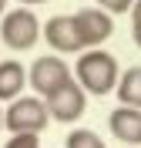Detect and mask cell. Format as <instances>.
<instances>
[{
  "mask_svg": "<svg viewBox=\"0 0 141 148\" xmlns=\"http://www.w3.org/2000/svg\"><path fill=\"white\" fill-rule=\"evenodd\" d=\"M118 77H121V67L114 61V54L94 47V51H84L77 54V64H74V81L84 88L87 94H108L118 88Z\"/></svg>",
  "mask_w": 141,
  "mask_h": 148,
  "instance_id": "cell-1",
  "label": "cell"
},
{
  "mask_svg": "<svg viewBox=\"0 0 141 148\" xmlns=\"http://www.w3.org/2000/svg\"><path fill=\"white\" fill-rule=\"evenodd\" d=\"M47 121H50L47 104L37 94H20L17 101H10L3 108V128L10 135H40L47 128Z\"/></svg>",
  "mask_w": 141,
  "mask_h": 148,
  "instance_id": "cell-2",
  "label": "cell"
},
{
  "mask_svg": "<svg viewBox=\"0 0 141 148\" xmlns=\"http://www.w3.org/2000/svg\"><path fill=\"white\" fill-rule=\"evenodd\" d=\"M40 24L37 14L30 7H17V10H7L3 17H0V40H3V47H10V51H30V47L40 40Z\"/></svg>",
  "mask_w": 141,
  "mask_h": 148,
  "instance_id": "cell-3",
  "label": "cell"
},
{
  "mask_svg": "<svg viewBox=\"0 0 141 148\" xmlns=\"http://www.w3.org/2000/svg\"><path fill=\"white\" fill-rule=\"evenodd\" d=\"M67 81H74V71L67 67V61L61 54H44L37 57L27 71V84L34 88L37 98H47V94H54L57 88H64Z\"/></svg>",
  "mask_w": 141,
  "mask_h": 148,
  "instance_id": "cell-4",
  "label": "cell"
},
{
  "mask_svg": "<svg viewBox=\"0 0 141 148\" xmlns=\"http://www.w3.org/2000/svg\"><path fill=\"white\" fill-rule=\"evenodd\" d=\"M44 104H47V114H50L54 121H61V125H74V121L87 111V91L77 81H67L64 88H57L54 94H47Z\"/></svg>",
  "mask_w": 141,
  "mask_h": 148,
  "instance_id": "cell-5",
  "label": "cell"
},
{
  "mask_svg": "<svg viewBox=\"0 0 141 148\" xmlns=\"http://www.w3.org/2000/svg\"><path fill=\"white\" fill-rule=\"evenodd\" d=\"M74 27H77V37H81V47L94 51L114 34V17L101 7H81L74 14Z\"/></svg>",
  "mask_w": 141,
  "mask_h": 148,
  "instance_id": "cell-6",
  "label": "cell"
},
{
  "mask_svg": "<svg viewBox=\"0 0 141 148\" xmlns=\"http://www.w3.org/2000/svg\"><path fill=\"white\" fill-rule=\"evenodd\" d=\"M40 37H44L54 54H81V37H77L74 27V14H57L40 27Z\"/></svg>",
  "mask_w": 141,
  "mask_h": 148,
  "instance_id": "cell-7",
  "label": "cell"
},
{
  "mask_svg": "<svg viewBox=\"0 0 141 148\" xmlns=\"http://www.w3.org/2000/svg\"><path fill=\"white\" fill-rule=\"evenodd\" d=\"M108 128L124 148H141V108H114L108 114Z\"/></svg>",
  "mask_w": 141,
  "mask_h": 148,
  "instance_id": "cell-8",
  "label": "cell"
},
{
  "mask_svg": "<svg viewBox=\"0 0 141 148\" xmlns=\"http://www.w3.org/2000/svg\"><path fill=\"white\" fill-rule=\"evenodd\" d=\"M27 88V67L20 61H0V101H17Z\"/></svg>",
  "mask_w": 141,
  "mask_h": 148,
  "instance_id": "cell-9",
  "label": "cell"
},
{
  "mask_svg": "<svg viewBox=\"0 0 141 148\" xmlns=\"http://www.w3.org/2000/svg\"><path fill=\"white\" fill-rule=\"evenodd\" d=\"M114 94H118V101H121L124 108H141V64L121 71Z\"/></svg>",
  "mask_w": 141,
  "mask_h": 148,
  "instance_id": "cell-10",
  "label": "cell"
},
{
  "mask_svg": "<svg viewBox=\"0 0 141 148\" xmlns=\"http://www.w3.org/2000/svg\"><path fill=\"white\" fill-rule=\"evenodd\" d=\"M64 148H108V145H104V138L97 135V131H91V128H74L71 135H67Z\"/></svg>",
  "mask_w": 141,
  "mask_h": 148,
  "instance_id": "cell-11",
  "label": "cell"
},
{
  "mask_svg": "<svg viewBox=\"0 0 141 148\" xmlns=\"http://www.w3.org/2000/svg\"><path fill=\"white\" fill-rule=\"evenodd\" d=\"M97 7H101V10H108L111 17H118V14H131L134 0H97Z\"/></svg>",
  "mask_w": 141,
  "mask_h": 148,
  "instance_id": "cell-12",
  "label": "cell"
},
{
  "mask_svg": "<svg viewBox=\"0 0 141 148\" xmlns=\"http://www.w3.org/2000/svg\"><path fill=\"white\" fill-rule=\"evenodd\" d=\"M3 148H40V135H10Z\"/></svg>",
  "mask_w": 141,
  "mask_h": 148,
  "instance_id": "cell-13",
  "label": "cell"
},
{
  "mask_svg": "<svg viewBox=\"0 0 141 148\" xmlns=\"http://www.w3.org/2000/svg\"><path fill=\"white\" fill-rule=\"evenodd\" d=\"M131 40L141 47V0H134L131 7Z\"/></svg>",
  "mask_w": 141,
  "mask_h": 148,
  "instance_id": "cell-14",
  "label": "cell"
},
{
  "mask_svg": "<svg viewBox=\"0 0 141 148\" xmlns=\"http://www.w3.org/2000/svg\"><path fill=\"white\" fill-rule=\"evenodd\" d=\"M20 7H37V3H47V0H17Z\"/></svg>",
  "mask_w": 141,
  "mask_h": 148,
  "instance_id": "cell-15",
  "label": "cell"
},
{
  "mask_svg": "<svg viewBox=\"0 0 141 148\" xmlns=\"http://www.w3.org/2000/svg\"><path fill=\"white\" fill-rule=\"evenodd\" d=\"M3 14H7V0H0V17H3Z\"/></svg>",
  "mask_w": 141,
  "mask_h": 148,
  "instance_id": "cell-16",
  "label": "cell"
},
{
  "mask_svg": "<svg viewBox=\"0 0 141 148\" xmlns=\"http://www.w3.org/2000/svg\"><path fill=\"white\" fill-rule=\"evenodd\" d=\"M0 125H3V111H0Z\"/></svg>",
  "mask_w": 141,
  "mask_h": 148,
  "instance_id": "cell-17",
  "label": "cell"
}]
</instances>
